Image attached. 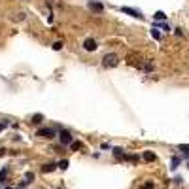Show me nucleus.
Returning <instances> with one entry per match:
<instances>
[{
	"mask_svg": "<svg viewBox=\"0 0 189 189\" xmlns=\"http://www.w3.org/2000/svg\"><path fill=\"white\" fill-rule=\"evenodd\" d=\"M178 164H180V157H172L170 168H172V170H176V168H178Z\"/></svg>",
	"mask_w": 189,
	"mask_h": 189,
	"instance_id": "obj_11",
	"label": "nucleus"
},
{
	"mask_svg": "<svg viewBox=\"0 0 189 189\" xmlns=\"http://www.w3.org/2000/svg\"><path fill=\"white\" fill-rule=\"evenodd\" d=\"M87 8L89 10H93V11H96V13H100V11L104 10V6L100 2H95V0H91V2H87Z\"/></svg>",
	"mask_w": 189,
	"mask_h": 189,
	"instance_id": "obj_6",
	"label": "nucleus"
},
{
	"mask_svg": "<svg viewBox=\"0 0 189 189\" xmlns=\"http://www.w3.org/2000/svg\"><path fill=\"white\" fill-rule=\"evenodd\" d=\"M151 187H153V183H146V187H144V189H151Z\"/></svg>",
	"mask_w": 189,
	"mask_h": 189,
	"instance_id": "obj_22",
	"label": "nucleus"
},
{
	"mask_svg": "<svg viewBox=\"0 0 189 189\" xmlns=\"http://www.w3.org/2000/svg\"><path fill=\"white\" fill-rule=\"evenodd\" d=\"M42 121H44V115L42 114H34V115H32V123H34V125H40Z\"/></svg>",
	"mask_w": 189,
	"mask_h": 189,
	"instance_id": "obj_9",
	"label": "nucleus"
},
{
	"mask_svg": "<svg viewBox=\"0 0 189 189\" xmlns=\"http://www.w3.org/2000/svg\"><path fill=\"white\" fill-rule=\"evenodd\" d=\"M121 11H123V13H129V15H132V17H138V19H144V15L140 13L138 10H132V8H127V6H123V8H121Z\"/></svg>",
	"mask_w": 189,
	"mask_h": 189,
	"instance_id": "obj_4",
	"label": "nucleus"
},
{
	"mask_svg": "<svg viewBox=\"0 0 189 189\" xmlns=\"http://www.w3.org/2000/svg\"><path fill=\"white\" fill-rule=\"evenodd\" d=\"M153 17H155V19H164V17H167V15H164L163 11H157V13H155Z\"/></svg>",
	"mask_w": 189,
	"mask_h": 189,
	"instance_id": "obj_19",
	"label": "nucleus"
},
{
	"mask_svg": "<svg viewBox=\"0 0 189 189\" xmlns=\"http://www.w3.org/2000/svg\"><path fill=\"white\" fill-rule=\"evenodd\" d=\"M25 180H27V182H34V174H32V172H27V174H25Z\"/></svg>",
	"mask_w": 189,
	"mask_h": 189,
	"instance_id": "obj_13",
	"label": "nucleus"
},
{
	"mask_svg": "<svg viewBox=\"0 0 189 189\" xmlns=\"http://www.w3.org/2000/svg\"><path fill=\"white\" fill-rule=\"evenodd\" d=\"M70 146H72V150H79L83 144H82V142H70Z\"/></svg>",
	"mask_w": 189,
	"mask_h": 189,
	"instance_id": "obj_15",
	"label": "nucleus"
},
{
	"mask_svg": "<svg viewBox=\"0 0 189 189\" xmlns=\"http://www.w3.org/2000/svg\"><path fill=\"white\" fill-rule=\"evenodd\" d=\"M36 136H40V138H47V140H51V138H55V129L42 127V129H38V131H36Z\"/></svg>",
	"mask_w": 189,
	"mask_h": 189,
	"instance_id": "obj_2",
	"label": "nucleus"
},
{
	"mask_svg": "<svg viewBox=\"0 0 189 189\" xmlns=\"http://www.w3.org/2000/svg\"><path fill=\"white\" fill-rule=\"evenodd\" d=\"M117 64H119V55H115V53L104 55V59H102V66L104 68H114V66H117Z\"/></svg>",
	"mask_w": 189,
	"mask_h": 189,
	"instance_id": "obj_1",
	"label": "nucleus"
},
{
	"mask_svg": "<svg viewBox=\"0 0 189 189\" xmlns=\"http://www.w3.org/2000/svg\"><path fill=\"white\" fill-rule=\"evenodd\" d=\"M187 168H189V161H187Z\"/></svg>",
	"mask_w": 189,
	"mask_h": 189,
	"instance_id": "obj_24",
	"label": "nucleus"
},
{
	"mask_svg": "<svg viewBox=\"0 0 189 189\" xmlns=\"http://www.w3.org/2000/svg\"><path fill=\"white\" fill-rule=\"evenodd\" d=\"M6 174H8L6 168H4V170H0V182H4V180H6Z\"/></svg>",
	"mask_w": 189,
	"mask_h": 189,
	"instance_id": "obj_18",
	"label": "nucleus"
},
{
	"mask_svg": "<svg viewBox=\"0 0 189 189\" xmlns=\"http://www.w3.org/2000/svg\"><path fill=\"white\" fill-rule=\"evenodd\" d=\"M114 155H115L117 159H127V155L123 153V150H121V148H115V150H114Z\"/></svg>",
	"mask_w": 189,
	"mask_h": 189,
	"instance_id": "obj_10",
	"label": "nucleus"
},
{
	"mask_svg": "<svg viewBox=\"0 0 189 189\" xmlns=\"http://www.w3.org/2000/svg\"><path fill=\"white\" fill-rule=\"evenodd\" d=\"M55 168H57V164H55V163H47V164H44V167H42V172H53Z\"/></svg>",
	"mask_w": 189,
	"mask_h": 189,
	"instance_id": "obj_7",
	"label": "nucleus"
},
{
	"mask_svg": "<svg viewBox=\"0 0 189 189\" xmlns=\"http://www.w3.org/2000/svg\"><path fill=\"white\" fill-rule=\"evenodd\" d=\"M59 140H61L63 146H68V144L72 142V134L66 131V129H61V132H59Z\"/></svg>",
	"mask_w": 189,
	"mask_h": 189,
	"instance_id": "obj_3",
	"label": "nucleus"
},
{
	"mask_svg": "<svg viewBox=\"0 0 189 189\" xmlns=\"http://www.w3.org/2000/svg\"><path fill=\"white\" fill-rule=\"evenodd\" d=\"M83 47H85V51H95L96 47V40H93V38H87L85 42H83Z\"/></svg>",
	"mask_w": 189,
	"mask_h": 189,
	"instance_id": "obj_5",
	"label": "nucleus"
},
{
	"mask_svg": "<svg viewBox=\"0 0 189 189\" xmlns=\"http://www.w3.org/2000/svg\"><path fill=\"white\" fill-rule=\"evenodd\" d=\"M53 49H55V51L63 49V42H55V44H53Z\"/></svg>",
	"mask_w": 189,
	"mask_h": 189,
	"instance_id": "obj_17",
	"label": "nucleus"
},
{
	"mask_svg": "<svg viewBox=\"0 0 189 189\" xmlns=\"http://www.w3.org/2000/svg\"><path fill=\"white\" fill-rule=\"evenodd\" d=\"M2 155H6V150H4V148H0V157H2Z\"/></svg>",
	"mask_w": 189,
	"mask_h": 189,
	"instance_id": "obj_21",
	"label": "nucleus"
},
{
	"mask_svg": "<svg viewBox=\"0 0 189 189\" xmlns=\"http://www.w3.org/2000/svg\"><path fill=\"white\" fill-rule=\"evenodd\" d=\"M57 167H59V168H61V170H66V168H68V159H63V161H61V163H59V164H57Z\"/></svg>",
	"mask_w": 189,
	"mask_h": 189,
	"instance_id": "obj_12",
	"label": "nucleus"
},
{
	"mask_svg": "<svg viewBox=\"0 0 189 189\" xmlns=\"http://www.w3.org/2000/svg\"><path fill=\"white\" fill-rule=\"evenodd\" d=\"M151 36H153L155 40H161V34H159V30H157V29H153V30H151Z\"/></svg>",
	"mask_w": 189,
	"mask_h": 189,
	"instance_id": "obj_16",
	"label": "nucleus"
},
{
	"mask_svg": "<svg viewBox=\"0 0 189 189\" xmlns=\"http://www.w3.org/2000/svg\"><path fill=\"white\" fill-rule=\"evenodd\" d=\"M180 150H182V151H185V155L189 157V146H187V144H180Z\"/></svg>",
	"mask_w": 189,
	"mask_h": 189,
	"instance_id": "obj_14",
	"label": "nucleus"
},
{
	"mask_svg": "<svg viewBox=\"0 0 189 189\" xmlns=\"http://www.w3.org/2000/svg\"><path fill=\"white\" fill-rule=\"evenodd\" d=\"M144 161H148V163L155 161V153L153 151H144Z\"/></svg>",
	"mask_w": 189,
	"mask_h": 189,
	"instance_id": "obj_8",
	"label": "nucleus"
},
{
	"mask_svg": "<svg viewBox=\"0 0 189 189\" xmlns=\"http://www.w3.org/2000/svg\"><path fill=\"white\" fill-rule=\"evenodd\" d=\"M8 189H19V187H8Z\"/></svg>",
	"mask_w": 189,
	"mask_h": 189,
	"instance_id": "obj_23",
	"label": "nucleus"
},
{
	"mask_svg": "<svg viewBox=\"0 0 189 189\" xmlns=\"http://www.w3.org/2000/svg\"><path fill=\"white\" fill-rule=\"evenodd\" d=\"M8 127V123L6 121H2V123H0V131H2V129H6Z\"/></svg>",
	"mask_w": 189,
	"mask_h": 189,
	"instance_id": "obj_20",
	"label": "nucleus"
}]
</instances>
